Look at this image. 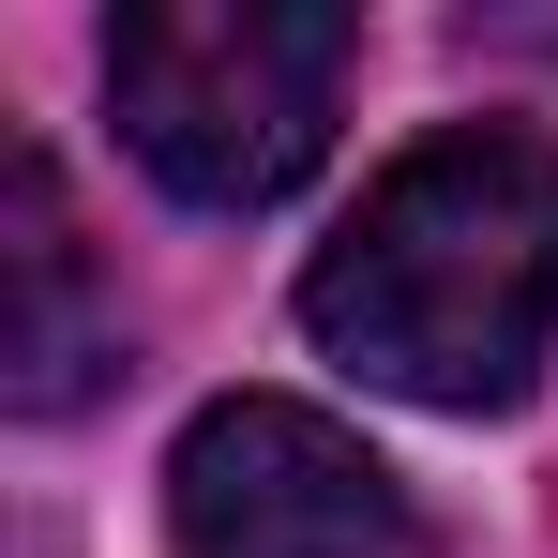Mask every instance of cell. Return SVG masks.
<instances>
[{"label":"cell","instance_id":"3957f363","mask_svg":"<svg viewBox=\"0 0 558 558\" xmlns=\"http://www.w3.org/2000/svg\"><path fill=\"white\" fill-rule=\"evenodd\" d=\"M167 558H438L363 423L302 392H211L167 438Z\"/></svg>","mask_w":558,"mask_h":558},{"label":"cell","instance_id":"7a4b0ae2","mask_svg":"<svg viewBox=\"0 0 558 558\" xmlns=\"http://www.w3.org/2000/svg\"><path fill=\"white\" fill-rule=\"evenodd\" d=\"M363 76V15L332 0H136L106 15V121L182 211H272L317 182Z\"/></svg>","mask_w":558,"mask_h":558},{"label":"cell","instance_id":"277c9868","mask_svg":"<svg viewBox=\"0 0 558 558\" xmlns=\"http://www.w3.org/2000/svg\"><path fill=\"white\" fill-rule=\"evenodd\" d=\"M106 377H121V287L92 272L61 151L0 136V408L15 423H76Z\"/></svg>","mask_w":558,"mask_h":558},{"label":"cell","instance_id":"6da1fadb","mask_svg":"<svg viewBox=\"0 0 558 558\" xmlns=\"http://www.w3.org/2000/svg\"><path fill=\"white\" fill-rule=\"evenodd\" d=\"M302 332L392 408L498 423L558 363V136L438 121L363 182V211L302 257Z\"/></svg>","mask_w":558,"mask_h":558}]
</instances>
